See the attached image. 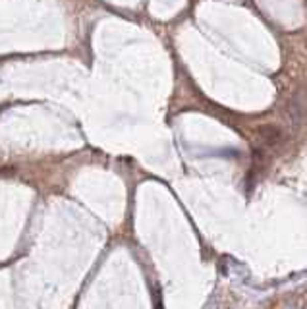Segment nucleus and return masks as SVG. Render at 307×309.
Segmentation results:
<instances>
[{
  "label": "nucleus",
  "instance_id": "nucleus-1",
  "mask_svg": "<svg viewBox=\"0 0 307 309\" xmlns=\"http://www.w3.org/2000/svg\"><path fill=\"white\" fill-rule=\"evenodd\" d=\"M259 135H261V139H263L269 147H276V145H280L282 139H284V132H282L278 126H274V124H265L259 128Z\"/></svg>",
  "mask_w": 307,
  "mask_h": 309
}]
</instances>
